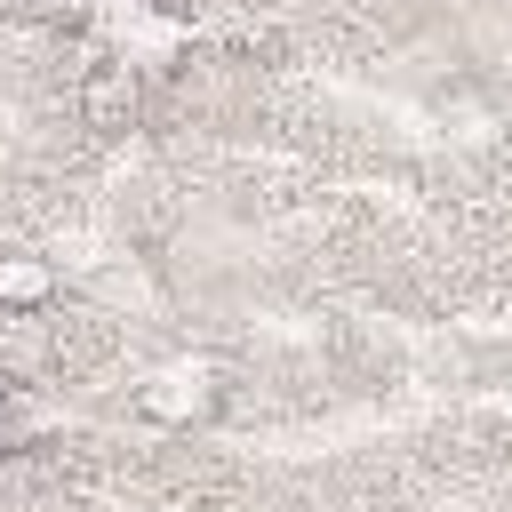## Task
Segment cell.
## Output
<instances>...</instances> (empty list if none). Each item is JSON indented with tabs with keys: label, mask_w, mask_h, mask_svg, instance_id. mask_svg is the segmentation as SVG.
<instances>
[{
	"label": "cell",
	"mask_w": 512,
	"mask_h": 512,
	"mask_svg": "<svg viewBox=\"0 0 512 512\" xmlns=\"http://www.w3.org/2000/svg\"><path fill=\"white\" fill-rule=\"evenodd\" d=\"M32 296H48V264H32V256H0V304H32Z\"/></svg>",
	"instance_id": "1"
}]
</instances>
